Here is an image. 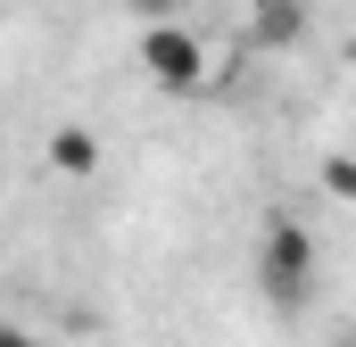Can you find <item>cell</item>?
<instances>
[{
	"label": "cell",
	"mask_w": 356,
	"mask_h": 347,
	"mask_svg": "<svg viewBox=\"0 0 356 347\" xmlns=\"http://www.w3.org/2000/svg\"><path fill=\"white\" fill-rule=\"evenodd\" d=\"M257 289H266L273 314H298L307 289H315V232L298 215H273L257 232Z\"/></svg>",
	"instance_id": "obj_1"
},
{
	"label": "cell",
	"mask_w": 356,
	"mask_h": 347,
	"mask_svg": "<svg viewBox=\"0 0 356 347\" xmlns=\"http://www.w3.org/2000/svg\"><path fill=\"white\" fill-rule=\"evenodd\" d=\"M133 50H141V75H149V83L158 91H199L207 83V42H199V33H191V25H141V42H133Z\"/></svg>",
	"instance_id": "obj_2"
},
{
	"label": "cell",
	"mask_w": 356,
	"mask_h": 347,
	"mask_svg": "<svg viewBox=\"0 0 356 347\" xmlns=\"http://www.w3.org/2000/svg\"><path fill=\"white\" fill-rule=\"evenodd\" d=\"M249 42L257 50H298L307 42V0H257L249 8Z\"/></svg>",
	"instance_id": "obj_3"
},
{
	"label": "cell",
	"mask_w": 356,
	"mask_h": 347,
	"mask_svg": "<svg viewBox=\"0 0 356 347\" xmlns=\"http://www.w3.org/2000/svg\"><path fill=\"white\" fill-rule=\"evenodd\" d=\"M50 166L67 174V182H83V174H99V141H91L83 124H58L50 133Z\"/></svg>",
	"instance_id": "obj_4"
},
{
	"label": "cell",
	"mask_w": 356,
	"mask_h": 347,
	"mask_svg": "<svg viewBox=\"0 0 356 347\" xmlns=\"http://www.w3.org/2000/svg\"><path fill=\"white\" fill-rule=\"evenodd\" d=\"M315 174H323V190H332V198H348V207H356V158H348V149H332Z\"/></svg>",
	"instance_id": "obj_5"
},
{
	"label": "cell",
	"mask_w": 356,
	"mask_h": 347,
	"mask_svg": "<svg viewBox=\"0 0 356 347\" xmlns=\"http://www.w3.org/2000/svg\"><path fill=\"white\" fill-rule=\"evenodd\" d=\"M124 8H133L141 25H175V8H182V0H124Z\"/></svg>",
	"instance_id": "obj_6"
},
{
	"label": "cell",
	"mask_w": 356,
	"mask_h": 347,
	"mask_svg": "<svg viewBox=\"0 0 356 347\" xmlns=\"http://www.w3.org/2000/svg\"><path fill=\"white\" fill-rule=\"evenodd\" d=\"M0 347H42V339H33L25 323H0Z\"/></svg>",
	"instance_id": "obj_7"
}]
</instances>
